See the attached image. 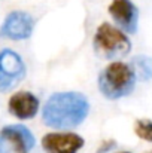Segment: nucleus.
Instances as JSON below:
<instances>
[{
  "instance_id": "f257e3e1",
  "label": "nucleus",
  "mask_w": 152,
  "mask_h": 153,
  "mask_svg": "<svg viewBox=\"0 0 152 153\" xmlns=\"http://www.w3.org/2000/svg\"><path fill=\"white\" fill-rule=\"evenodd\" d=\"M90 102L79 92H57L45 102L42 117L46 126L55 129L76 128L88 116Z\"/></svg>"
},
{
  "instance_id": "f03ea898",
  "label": "nucleus",
  "mask_w": 152,
  "mask_h": 153,
  "mask_svg": "<svg viewBox=\"0 0 152 153\" xmlns=\"http://www.w3.org/2000/svg\"><path fill=\"white\" fill-rule=\"evenodd\" d=\"M136 76L130 65L115 61L110 62L99 76V89L109 100H118L133 92Z\"/></svg>"
},
{
  "instance_id": "7ed1b4c3",
  "label": "nucleus",
  "mask_w": 152,
  "mask_h": 153,
  "mask_svg": "<svg viewBox=\"0 0 152 153\" xmlns=\"http://www.w3.org/2000/svg\"><path fill=\"white\" fill-rule=\"evenodd\" d=\"M131 49V42L118 28L103 22L94 34V51L104 59L125 56Z\"/></svg>"
},
{
  "instance_id": "20e7f679",
  "label": "nucleus",
  "mask_w": 152,
  "mask_h": 153,
  "mask_svg": "<svg viewBox=\"0 0 152 153\" xmlns=\"http://www.w3.org/2000/svg\"><path fill=\"white\" fill-rule=\"evenodd\" d=\"M25 76V65L21 56L12 49L0 52V92L10 91Z\"/></svg>"
},
{
  "instance_id": "39448f33",
  "label": "nucleus",
  "mask_w": 152,
  "mask_h": 153,
  "mask_svg": "<svg viewBox=\"0 0 152 153\" xmlns=\"http://www.w3.org/2000/svg\"><path fill=\"white\" fill-rule=\"evenodd\" d=\"M33 33V18L27 12H10L0 27V36L10 40H22Z\"/></svg>"
},
{
  "instance_id": "423d86ee",
  "label": "nucleus",
  "mask_w": 152,
  "mask_h": 153,
  "mask_svg": "<svg viewBox=\"0 0 152 153\" xmlns=\"http://www.w3.org/2000/svg\"><path fill=\"white\" fill-rule=\"evenodd\" d=\"M84 143V138L73 132H49L42 138V147L46 153H78Z\"/></svg>"
},
{
  "instance_id": "0eeeda50",
  "label": "nucleus",
  "mask_w": 152,
  "mask_h": 153,
  "mask_svg": "<svg viewBox=\"0 0 152 153\" xmlns=\"http://www.w3.org/2000/svg\"><path fill=\"white\" fill-rule=\"evenodd\" d=\"M113 21L128 34H134L139 25V10L131 0H113L109 6Z\"/></svg>"
},
{
  "instance_id": "6e6552de",
  "label": "nucleus",
  "mask_w": 152,
  "mask_h": 153,
  "mask_svg": "<svg viewBox=\"0 0 152 153\" xmlns=\"http://www.w3.org/2000/svg\"><path fill=\"white\" fill-rule=\"evenodd\" d=\"M0 135L10 144L15 153H30L34 147V137L24 125H7L0 131Z\"/></svg>"
},
{
  "instance_id": "1a4fd4ad",
  "label": "nucleus",
  "mask_w": 152,
  "mask_h": 153,
  "mask_svg": "<svg viewBox=\"0 0 152 153\" xmlns=\"http://www.w3.org/2000/svg\"><path fill=\"white\" fill-rule=\"evenodd\" d=\"M7 108H9L10 114H13L15 117H18L21 120L31 119L36 116V113L39 110V100L31 92L19 91L9 98Z\"/></svg>"
},
{
  "instance_id": "9d476101",
  "label": "nucleus",
  "mask_w": 152,
  "mask_h": 153,
  "mask_svg": "<svg viewBox=\"0 0 152 153\" xmlns=\"http://www.w3.org/2000/svg\"><path fill=\"white\" fill-rule=\"evenodd\" d=\"M131 70L134 76L142 80L148 82L152 79V58L146 55H137L131 59Z\"/></svg>"
},
{
  "instance_id": "9b49d317",
  "label": "nucleus",
  "mask_w": 152,
  "mask_h": 153,
  "mask_svg": "<svg viewBox=\"0 0 152 153\" xmlns=\"http://www.w3.org/2000/svg\"><path fill=\"white\" fill-rule=\"evenodd\" d=\"M134 132L139 138L152 141V122L146 119H139L134 123Z\"/></svg>"
},
{
  "instance_id": "f8f14e48",
  "label": "nucleus",
  "mask_w": 152,
  "mask_h": 153,
  "mask_svg": "<svg viewBox=\"0 0 152 153\" xmlns=\"http://www.w3.org/2000/svg\"><path fill=\"white\" fill-rule=\"evenodd\" d=\"M116 146V143L113 141V140H107V141H104L103 144L100 146V149L97 150V153H106V152H109L110 149H113Z\"/></svg>"
},
{
  "instance_id": "ddd939ff",
  "label": "nucleus",
  "mask_w": 152,
  "mask_h": 153,
  "mask_svg": "<svg viewBox=\"0 0 152 153\" xmlns=\"http://www.w3.org/2000/svg\"><path fill=\"white\" fill-rule=\"evenodd\" d=\"M12 152V147H10V144L0 135V153H10Z\"/></svg>"
},
{
  "instance_id": "4468645a",
  "label": "nucleus",
  "mask_w": 152,
  "mask_h": 153,
  "mask_svg": "<svg viewBox=\"0 0 152 153\" xmlns=\"http://www.w3.org/2000/svg\"><path fill=\"white\" fill-rule=\"evenodd\" d=\"M119 153H130V152H119Z\"/></svg>"
}]
</instances>
